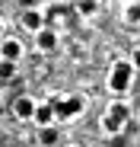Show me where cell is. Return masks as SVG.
<instances>
[{"label": "cell", "mask_w": 140, "mask_h": 147, "mask_svg": "<svg viewBox=\"0 0 140 147\" xmlns=\"http://www.w3.org/2000/svg\"><path fill=\"white\" fill-rule=\"evenodd\" d=\"M131 83H134V64H131V58H118L108 70V90L115 96H124L131 90Z\"/></svg>", "instance_id": "1"}, {"label": "cell", "mask_w": 140, "mask_h": 147, "mask_svg": "<svg viewBox=\"0 0 140 147\" xmlns=\"http://www.w3.org/2000/svg\"><path fill=\"white\" fill-rule=\"evenodd\" d=\"M51 102H54L57 121H70V118L83 115V109H86V99H83V96H64V99H51Z\"/></svg>", "instance_id": "2"}, {"label": "cell", "mask_w": 140, "mask_h": 147, "mask_svg": "<svg viewBox=\"0 0 140 147\" xmlns=\"http://www.w3.org/2000/svg\"><path fill=\"white\" fill-rule=\"evenodd\" d=\"M22 51H26V48H22V42H19V38H10V35L0 38V58H3V61H16V64H19Z\"/></svg>", "instance_id": "3"}, {"label": "cell", "mask_w": 140, "mask_h": 147, "mask_svg": "<svg viewBox=\"0 0 140 147\" xmlns=\"http://www.w3.org/2000/svg\"><path fill=\"white\" fill-rule=\"evenodd\" d=\"M13 115H16L19 121H32V115H35V99H32V96H16V99H13Z\"/></svg>", "instance_id": "4"}, {"label": "cell", "mask_w": 140, "mask_h": 147, "mask_svg": "<svg viewBox=\"0 0 140 147\" xmlns=\"http://www.w3.org/2000/svg\"><path fill=\"white\" fill-rule=\"evenodd\" d=\"M32 121L38 128H45V125H54L57 121V115H54V102L48 99V102H35V115H32Z\"/></svg>", "instance_id": "5"}, {"label": "cell", "mask_w": 140, "mask_h": 147, "mask_svg": "<svg viewBox=\"0 0 140 147\" xmlns=\"http://www.w3.org/2000/svg\"><path fill=\"white\" fill-rule=\"evenodd\" d=\"M35 45H38V51H54V48H57V32L48 29V26L38 29L35 32Z\"/></svg>", "instance_id": "6"}, {"label": "cell", "mask_w": 140, "mask_h": 147, "mask_svg": "<svg viewBox=\"0 0 140 147\" xmlns=\"http://www.w3.org/2000/svg\"><path fill=\"white\" fill-rule=\"evenodd\" d=\"M38 144H41V147H57V144H61L57 125H45V128H38Z\"/></svg>", "instance_id": "7"}, {"label": "cell", "mask_w": 140, "mask_h": 147, "mask_svg": "<svg viewBox=\"0 0 140 147\" xmlns=\"http://www.w3.org/2000/svg\"><path fill=\"white\" fill-rule=\"evenodd\" d=\"M19 19H22V29H29V32H38V29H45V16H41L38 10H26Z\"/></svg>", "instance_id": "8"}, {"label": "cell", "mask_w": 140, "mask_h": 147, "mask_svg": "<svg viewBox=\"0 0 140 147\" xmlns=\"http://www.w3.org/2000/svg\"><path fill=\"white\" fill-rule=\"evenodd\" d=\"M124 125H127V121L115 118L111 112H105V115H102V131H105V134H121V128H124Z\"/></svg>", "instance_id": "9"}, {"label": "cell", "mask_w": 140, "mask_h": 147, "mask_svg": "<svg viewBox=\"0 0 140 147\" xmlns=\"http://www.w3.org/2000/svg\"><path fill=\"white\" fill-rule=\"evenodd\" d=\"M124 22L127 26H140V0H131L124 7Z\"/></svg>", "instance_id": "10"}, {"label": "cell", "mask_w": 140, "mask_h": 147, "mask_svg": "<svg viewBox=\"0 0 140 147\" xmlns=\"http://www.w3.org/2000/svg\"><path fill=\"white\" fill-rule=\"evenodd\" d=\"M16 77V61H3L0 58V80H13Z\"/></svg>", "instance_id": "11"}, {"label": "cell", "mask_w": 140, "mask_h": 147, "mask_svg": "<svg viewBox=\"0 0 140 147\" xmlns=\"http://www.w3.org/2000/svg\"><path fill=\"white\" fill-rule=\"evenodd\" d=\"M77 10H80L83 16H92V13L99 10V0H80V3H77Z\"/></svg>", "instance_id": "12"}, {"label": "cell", "mask_w": 140, "mask_h": 147, "mask_svg": "<svg viewBox=\"0 0 140 147\" xmlns=\"http://www.w3.org/2000/svg\"><path fill=\"white\" fill-rule=\"evenodd\" d=\"M131 64H134V70H140V48L131 51Z\"/></svg>", "instance_id": "13"}, {"label": "cell", "mask_w": 140, "mask_h": 147, "mask_svg": "<svg viewBox=\"0 0 140 147\" xmlns=\"http://www.w3.org/2000/svg\"><path fill=\"white\" fill-rule=\"evenodd\" d=\"M7 35V26H3V19H0V38H3Z\"/></svg>", "instance_id": "14"}, {"label": "cell", "mask_w": 140, "mask_h": 147, "mask_svg": "<svg viewBox=\"0 0 140 147\" xmlns=\"http://www.w3.org/2000/svg\"><path fill=\"white\" fill-rule=\"evenodd\" d=\"M67 147H77V144H67Z\"/></svg>", "instance_id": "15"}, {"label": "cell", "mask_w": 140, "mask_h": 147, "mask_svg": "<svg viewBox=\"0 0 140 147\" xmlns=\"http://www.w3.org/2000/svg\"><path fill=\"white\" fill-rule=\"evenodd\" d=\"M124 3H131V0H124Z\"/></svg>", "instance_id": "16"}]
</instances>
